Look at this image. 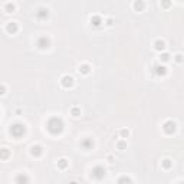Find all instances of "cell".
Instances as JSON below:
<instances>
[{
  "instance_id": "obj_1",
  "label": "cell",
  "mask_w": 184,
  "mask_h": 184,
  "mask_svg": "<svg viewBox=\"0 0 184 184\" xmlns=\"http://www.w3.org/2000/svg\"><path fill=\"white\" fill-rule=\"evenodd\" d=\"M46 128L52 135H59L63 131V121L58 117H52L46 124Z\"/></svg>"
},
{
  "instance_id": "obj_14",
  "label": "cell",
  "mask_w": 184,
  "mask_h": 184,
  "mask_svg": "<svg viewBox=\"0 0 184 184\" xmlns=\"http://www.w3.org/2000/svg\"><path fill=\"white\" fill-rule=\"evenodd\" d=\"M9 157H10V151L7 150V148H0V160L1 161L9 160Z\"/></svg>"
},
{
  "instance_id": "obj_3",
  "label": "cell",
  "mask_w": 184,
  "mask_h": 184,
  "mask_svg": "<svg viewBox=\"0 0 184 184\" xmlns=\"http://www.w3.org/2000/svg\"><path fill=\"white\" fill-rule=\"evenodd\" d=\"M163 131L168 135L174 134V133H176V122L171 121V119H167V121L163 124Z\"/></svg>"
},
{
  "instance_id": "obj_4",
  "label": "cell",
  "mask_w": 184,
  "mask_h": 184,
  "mask_svg": "<svg viewBox=\"0 0 184 184\" xmlns=\"http://www.w3.org/2000/svg\"><path fill=\"white\" fill-rule=\"evenodd\" d=\"M92 177L95 180H102L105 177V168L102 167V166H95V167L92 168Z\"/></svg>"
},
{
  "instance_id": "obj_15",
  "label": "cell",
  "mask_w": 184,
  "mask_h": 184,
  "mask_svg": "<svg viewBox=\"0 0 184 184\" xmlns=\"http://www.w3.org/2000/svg\"><path fill=\"white\" fill-rule=\"evenodd\" d=\"M91 23H92V26L99 27L101 23H102V19L99 16H97V15H94V16H91Z\"/></svg>"
},
{
  "instance_id": "obj_21",
  "label": "cell",
  "mask_w": 184,
  "mask_h": 184,
  "mask_svg": "<svg viewBox=\"0 0 184 184\" xmlns=\"http://www.w3.org/2000/svg\"><path fill=\"white\" fill-rule=\"evenodd\" d=\"M117 148L118 150H121V151L127 150V141H125V140H119V141L117 142Z\"/></svg>"
},
{
  "instance_id": "obj_25",
  "label": "cell",
  "mask_w": 184,
  "mask_h": 184,
  "mask_svg": "<svg viewBox=\"0 0 184 184\" xmlns=\"http://www.w3.org/2000/svg\"><path fill=\"white\" fill-rule=\"evenodd\" d=\"M119 135H121L122 138H128V135H130V131L124 128V130H121V131H119Z\"/></svg>"
},
{
  "instance_id": "obj_22",
  "label": "cell",
  "mask_w": 184,
  "mask_h": 184,
  "mask_svg": "<svg viewBox=\"0 0 184 184\" xmlns=\"http://www.w3.org/2000/svg\"><path fill=\"white\" fill-rule=\"evenodd\" d=\"M15 181H16V183H27V181H29V178H27L26 176H17Z\"/></svg>"
},
{
  "instance_id": "obj_7",
  "label": "cell",
  "mask_w": 184,
  "mask_h": 184,
  "mask_svg": "<svg viewBox=\"0 0 184 184\" xmlns=\"http://www.w3.org/2000/svg\"><path fill=\"white\" fill-rule=\"evenodd\" d=\"M36 17H37L39 20H46V19L49 17V9H46V7H40V9L36 12Z\"/></svg>"
},
{
  "instance_id": "obj_28",
  "label": "cell",
  "mask_w": 184,
  "mask_h": 184,
  "mask_svg": "<svg viewBox=\"0 0 184 184\" xmlns=\"http://www.w3.org/2000/svg\"><path fill=\"white\" fill-rule=\"evenodd\" d=\"M105 25H106V26H112V25H114V19H111V17L106 19V20H105Z\"/></svg>"
},
{
  "instance_id": "obj_26",
  "label": "cell",
  "mask_w": 184,
  "mask_h": 184,
  "mask_svg": "<svg viewBox=\"0 0 184 184\" xmlns=\"http://www.w3.org/2000/svg\"><path fill=\"white\" fill-rule=\"evenodd\" d=\"M133 180L131 178H128V177H121L119 180H118V183H131Z\"/></svg>"
},
{
  "instance_id": "obj_29",
  "label": "cell",
  "mask_w": 184,
  "mask_h": 184,
  "mask_svg": "<svg viewBox=\"0 0 184 184\" xmlns=\"http://www.w3.org/2000/svg\"><path fill=\"white\" fill-rule=\"evenodd\" d=\"M4 94H6V86L0 85V95H4Z\"/></svg>"
},
{
  "instance_id": "obj_20",
  "label": "cell",
  "mask_w": 184,
  "mask_h": 184,
  "mask_svg": "<svg viewBox=\"0 0 184 184\" xmlns=\"http://www.w3.org/2000/svg\"><path fill=\"white\" fill-rule=\"evenodd\" d=\"M70 115H72L73 118L81 117V108H78V106H72V108H70Z\"/></svg>"
},
{
  "instance_id": "obj_6",
  "label": "cell",
  "mask_w": 184,
  "mask_h": 184,
  "mask_svg": "<svg viewBox=\"0 0 184 184\" xmlns=\"http://www.w3.org/2000/svg\"><path fill=\"white\" fill-rule=\"evenodd\" d=\"M73 78L70 76V75H65V76H62V79H61V85L63 86V88H72L73 86Z\"/></svg>"
},
{
  "instance_id": "obj_27",
  "label": "cell",
  "mask_w": 184,
  "mask_h": 184,
  "mask_svg": "<svg viewBox=\"0 0 184 184\" xmlns=\"http://www.w3.org/2000/svg\"><path fill=\"white\" fill-rule=\"evenodd\" d=\"M176 62H178V63H181V62H183V55H181V53L176 55Z\"/></svg>"
},
{
  "instance_id": "obj_17",
  "label": "cell",
  "mask_w": 184,
  "mask_h": 184,
  "mask_svg": "<svg viewBox=\"0 0 184 184\" xmlns=\"http://www.w3.org/2000/svg\"><path fill=\"white\" fill-rule=\"evenodd\" d=\"M78 70H79L82 75H88V73L91 72V66H89L88 63H82V65L79 66V69H78Z\"/></svg>"
},
{
  "instance_id": "obj_10",
  "label": "cell",
  "mask_w": 184,
  "mask_h": 184,
  "mask_svg": "<svg viewBox=\"0 0 184 184\" xmlns=\"http://www.w3.org/2000/svg\"><path fill=\"white\" fill-rule=\"evenodd\" d=\"M81 145H82L84 150H91V148L94 147V141H92L91 138H85V140L81 141Z\"/></svg>"
},
{
  "instance_id": "obj_2",
  "label": "cell",
  "mask_w": 184,
  "mask_h": 184,
  "mask_svg": "<svg viewBox=\"0 0 184 184\" xmlns=\"http://www.w3.org/2000/svg\"><path fill=\"white\" fill-rule=\"evenodd\" d=\"M25 133H26V128H25L23 124H13V125L10 127V134L13 135L15 138H20V137H23Z\"/></svg>"
},
{
  "instance_id": "obj_9",
  "label": "cell",
  "mask_w": 184,
  "mask_h": 184,
  "mask_svg": "<svg viewBox=\"0 0 184 184\" xmlns=\"http://www.w3.org/2000/svg\"><path fill=\"white\" fill-rule=\"evenodd\" d=\"M133 7L135 12H142L145 9V3H144V0H135L133 3Z\"/></svg>"
},
{
  "instance_id": "obj_16",
  "label": "cell",
  "mask_w": 184,
  "mask_h": 184,
  "mask_svg": "<svg viewBox=\"0 0 184 184\" xmlns=\"http://www.w3.org/2000/svg\"><path fill=\"white\" fill-rule=\"evenodd\" d=\"M68 166H69V161H68L66 158H61V160L58 161V168H59V170H66Z\"/></svg>"
},
{
  "instance_id": "obj_12",
  "label": "cell",
  "mask_w": 184,
  "mask_h": 184,
  "mask_svg": "<svg viewBox=\"0 0 184 184\" xmlns=\"http://www.w3.org/2000/svg\"><path fill=\"white\" fill-rule=\"evenodd\" d=\"M42 152H43V148H42L40 145H33V147L30 148V154H32L33 157H40Z\"/></svg>"
},
{
  "instance_id": "obj_11",
  "label": "cell",
  "mask_w": 184,
  "mask_h": 184,
  "mask_svg": "<svg viewBox=\"0 0 184 184\" xmlns=\"http://www.w3.org/2000/svg\"><path fill=\"white\" fill-rule=\"evenodd\" d=\"M154 49L158 50V52H163V50L166 49V42H164V40H161V39L155 40V42H154Z\"/></svg>"
},
{
  "instance_id": "obj_5",
  "label": "cell",
  "mask_w": 184,
  "mask_h": 184,
  "mask_svg": "<svg viewBox=\"0 0 184 184\" xmlns=\"http://www.w3.org/2000/svg\"><path fill=\"white\" fill-rule=\"evenodd\" d=\"M50 46V39L49 37H46V36H40L39 39H37V48L42 50H46L49 49Z\"/></svg>"
},
{
  "instance_id": "obj_23",
  "label": "cell",
  "mask_w": 184,
  "mask_h": 184,
  "mask_svg": "<svg viewBox=\"0 0 184 184\" xmlns=\"http://www.w3.org/2000/svg\"><path fill=\"white\" fill-rule=\"evenodd\" d=\"M170 58H171V56H170V53H161V55H160V61H161V62H164V63L170 61Z\"/></svg>"
},
{
  "instance_id": "obj_8",
  "label": "cell",
  "mask_w": 184,
  "mask_h": 184,
  "mask_svg": "<svg viewBox=\"0 0 184 184\" xmlns=\"http://www.w3.org/2000/svg\"><path fill=\"white\" fill-rule=\"evenodd\" d=\"M17 30H19V26H17L16 22H9V23L6 25V32L9 35L17 33Z\"/></svg>"
},
{
  "instance_id": "obj_18",
  "label": "cell",
  "mask_w": 184,
  "mask_h": 184,
  "mask_svg": "<svg viewBox=\"0 0 184 184\" xmlns=\"http://www.w3.org/2000/svg\"><path fill=\"white\" fill-rule=\"evenodd\" d=\"M161 167L164 168V170H170V168L173 167V161H171L170 158H164V160L161 161Z\"/></svg>"
},
{
  "instance_id": "obj_19",
  "label": "cell",
  "mask_w": 184,
  "mask_h": 184,
  "mask_svg": "<svg viewBox=\"0 0 184 184\" xmlns=\"http://www.w3.org/2000/svg\"><path fill=\"white\" fill-rule=\"evenodd\" d=\"M15 10H16V6L13 3H6L4 4V12L6 13H15Z\"/></svg>"
},
{
  "instance_id": "obj_24",
  "label": "cell",
  "mask_w": 184,
  "mask_h": 184,
  "mask_svg": "<svg viewBox=\"0 0 184 184\" xmlns=\"http://www.w3.org/2000/svg\"><path fill=\"white\" fill-rule=\"evenodd\" d=\"M161 6L164 9H170L171 7V0H161Z\"/></svg>"
},
{
  "instance_id": "obj_13",
  "label": "cell",
  "mask_w": 184,
  "mask_h": 184,
  "mask_svg": "<svg viewBox=\"0 0 184 184\" xmlns=\"http://www.w3.org/2000/svg\"><path fill=\"white\" fill-rule=\"evenodd\" d=\"M154 72H155L157 76H164V75L167 73V68L164 66V65H158V66H155Z\"/></svg>"
}]
</instances>
